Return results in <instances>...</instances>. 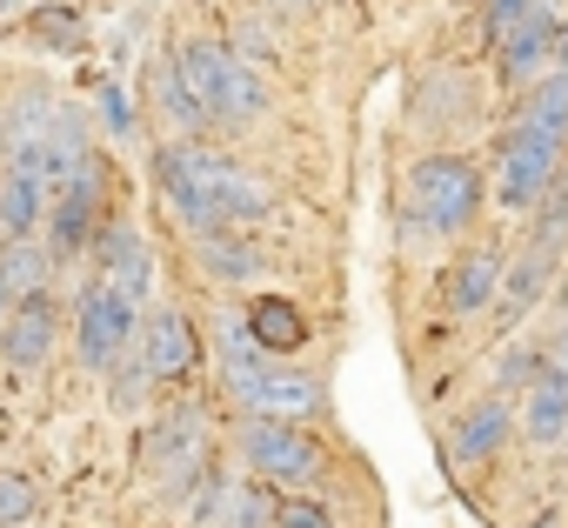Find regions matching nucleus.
Listing matches in <instances>:
<instances>
[{
	"label": "nucleus",
	"mask_w": 568,
	"mask_h": 528,
	"mask_svg": "<svg viewBox=\"0 0 568 528\" xmlns=\"http://www.w3.org/2000/svg\"><path fill=\"white\" fill-rule=\"evenodd\" d=\"M515 422H521V441L528 448H561L568 441V355L541 368V382L521 395Z\"/></svg>",
	"instance_id": "nucleus-13"
},
{
	"label": "nucleus",
	"mask_w": 568,
	"mask_h": 528,
	"mask_svg": "<svg viewBox=\"0 0 568 528\" xmlns=\"http://www.w3.org/2000/svg\"><path fill=\"white\" fill-rule=\"evenodd\" d=\"M541 368H548V355H541L535 342H521V348H508V355H501V375H495V395H515V388L528 395V388L541 382Z\"/></svg>",
	"instance_id": "nucleus-23"
},
{
	"label": "nucleus",
	"mask_w": 568,
	"mask_h": 528,
	"mask_svg": "<svg viewBox=\"0 0 568 528\" xmlns=\"http://www.w3.org/2000/svg\"><path fill=\"white\" fill-rule=\"evenodd\" d=\"M555 41H561V21H555V8H535L508 41H501V74L515 81V88H541L548 74V61H555Z\"/></svg>",
	"instance_id": "nucleus-14"
},
{
	"label": "nucleus",
	"mask_w": 568,
	"mask_h": 528,
	"mask_svg": "<svg viewBox=\"0 0 568 528\" xmlns=\"http://www.w3.org/2000/svg\"><path fill=\"white\" fill-rule=\"evenodd\" d=\"M34 34H41V41H54L61 54H74V48H88V28H81L74 14H61V8H48V14H34Z\"/></svg>",
	"instance_id": "nucleus-26"
},
{
	"label": "nucleus",
	"mask_w": 568,
	"mask_h": 528,
	"mask_svg": "<svg viewBox=\"0 0 568 528\" xmlns=\"http://www.w3.org/2000/svg\"><path fill=\"white\" fill-rule=\"evenodd\" d=\"M521 121H535V128H548V134H561V141H568V74H548L541 88H528Z\"/></svg>",
	"instance_id": "nucleus-22"
},
{
	"label": "nucleus",
	"mask_w": 568,
	"mask_h": 528,
	"mask_svg": "<svg viewBox=\"0 0 568 528\" xmlns=\"http://www.w3.org/2000/svg\"><path fill=\"white\" fill-rule=\"evenodd\" d=\"M561 154H568L561 134H548V128H535V121L515 114V128H508L501 148H495V201H501L508 214H535V207L555 194Z\"/></svg>",
	"instance_id": "nucleus-4"
},
{
	"label": "nucleus",
	"mask_w": 568,
	"mask_h": 528,
	"mask_svg": "<svg viewBox=\"0 0 568 528\" xmlns=\"http://www.w3.org/2000/svg\"><path fill=\"white\" fill-rule=\"evenodd\" d=\"M94 261H101V282H108L114 295H128L134 308L148 302V288H154V247L141 241V227L114 221V227L94 241Z\"/></svg>",
	"instance_id": "nucleus-11"
},
{
	"label": "nucleus",
	"mask_w": 568,
	"mask_h": 528,
	"mask_svg": "<svg viewBox=\"0 0 568 528\" xmlns=\"http://www.w3.org/2000/svg\"><path fill=\"white\" fill-rule=\"evenodd\" d=\"M14 308H21V302L8 295V282H0V342H8V328H14Z\"/></svg>",
	"instance_id": "nucleus-29"
},
{
	"label": "nucleus",
	"mask_w": 568,
	"mask_h": 528,
	"mask_svg": "<svg viewBox=\"0 0 568 528\" xmlns=\"http://www.w3.org/2000/svg\"><path fill=\"white\" fill-rule=\"evenodd\" d=\"M274 528H335V515H328L315 495H281V508H274Z\"/></svg>",
	"instance_id": "nucleus-25"
},
{
	"label": "nucleus",
	"mask_w": 568,
	"mask_h": 528,
	"mask_svg": "<svg viewBox=\"0 0 568 528\" xmlns=\"http://www.w3.org/2000/svg\"><path fill=\"white\" fill-rule=\"evenodd\" d=\"M194 254H201V275L207 282H221V288H241V282H254L267 261H261V247L241 234V227H221V234H201L194 241Z\"/></svg>",
	"instance_id": "nucleus-17"
},
{
	"label": "nucleus",
	"mask_w": 568,
	"mask_h": 528,
	"mask_svg": "<svg viewBox=\"0 0 568 528\" xmlns=\"http://www.w3.org/2000/svg\"><path fill=\"white\" fill-rule=\"evenodd\" d=\"M274 508H281V488L267 481H234L227 508H221V528H274Z\"/></svg>",
	"instance_id": "nucleus-20"
},
{
	"label": "nucleus",
	"mask_w": 568,
	"mask_h": 528,
	"mask_svg": "<svg viewBox=\"0 0 568 528\" xmlns=\"http://www.w3.org/2000/svg\"><path fill=\"white\" fill-rule=\"evenodd\" d=\"M141 335V308L128 302V295H114L101 275L81 288V302H74V342H81V362L88 368H114L121 355H128V342Z\"/></svg>",
	"instance_id": "nucleus-6"
},
{
	"label": "nucleus",
	"mask_w": 568,
	"mask_h": 528,
	"mask_svg": "<svg viewBox=\"0 0 568 528\" xmlns=\"http://www.w3.org/2000/svg\"><path fill=\"white\" fill-rule=\"evenodd\" d=\"M561 455H568V441H561Z\"/></svg>",
	"instance_id": "nucleus-33"
},
{
	"label": "nucleus",
	"mask_w": 568,
	"mask_h": 528,
	"mask_svg": "<svg viewBox=\"0 0 568 528\" xmlns=\"http://www.w3.org/2000/svg\"><path fill=\"white\" fill-rule=\"evenodd\" d=\"M141 368H148L154 382H187V375L201 368V335L187 328L181 308H154V315L141 322Z\"/></svg>",
	"instance_id": "nucleus-10"
},
{
	"label": "nucleus",
	"mask_w": 568,
	"mask_h": 528,
	"mask_svg": "<svg viewBox=\"0 0 568 528\" xmlns=\"http://www.w3.org/2000/svg\"><path fill=\"white\" fill-rule=\"evenodd\" d=\"M94 108H101V121H108L114 134H134V108H128V94H121L114 81H101V88H94Z\"/></svg>",
	"instance_id": "nucleus-27"
},
{
	"label": "nucleus",
	"mask_w": 568,
	"mask_h": 528,
	"mask_svg": "<svg viewBox=\"0 0 568 528\" xmlns=\"http://www.w3.org/2000/svg\"><path fill=\"white\" fill-rule=\"evenodd\" d=\"M254 422H295V428H308L322 408H328V388L315 382V375H302V368H267L254 388H247V402H241Z\"/></svg>",
	"instance_id": "nucleus-9"
},
{
	"label": "nucleus",
	"mask_w": 568,
	"mask_h": 528,
	"mask_svg": "<svg viewBox=\"0 0 568 528\" xmlns=\"http://www.w3.org/2000/svg\"><path fill=\"white\" fill-rule=\"evenodd\" d=\"M48 201H54V187H48L34 167H14V161H8V174H0V234H8V241H28V234L54 214Z\"/></svg>",
	"instance_id": "nucleus-16"
},
{
	"label": "nucleus",
	"mask_w": 568,
	"mask_h": 528,
	"mask_svg": "<svg viewBox=\"0 0 568 528\" xmlns=\"http://www.w3.org/2000/svg\"><path fill=\"white\" fill-rule=\"evenodd\" d=\"M555 61H561V74H568V21H561V41H555Z\"/></svg>",
	"instance_id": "nucleus-30"
},
{
	"label": "nucleus",
	"mask_w": 568,
	"mask_h": 528,
	"mask_svg": "<svg viewBox=\"0 0 568 528\" xmlns=\"http://www.w3.org/2000/svg\"><path fill=\"white\" fill-rule=\"evenodd\" d=\"M141 461H148L161 481H187V475H201V468H207V415H201L194 402L168 408V415L141 435Z\"/></svg>",
	"instance_id": "nucleus-7"
},
{
	"label": "nucleus",
	"mask_w": 568,
	"mask_h": 528,
	"mask_svg": "<svg viewBox=\"0 0 568 528\" xmlns=\"http://www.w3.org/2000/svg\"><path fill=\"white\" fill-rule=\"evenodd\" d=\"M174 68H181V81H187V94L201 101L207 121H221V128L261 121L267 88H261V74L247 68V54H234V48H221V41H181V48H174Z\"/></svg>",
	"instance_id": "nucleus-2"
},
{
	"label": "nucleus",
	"mask_w": 568,
	"mask_h": 528,
	"mask_svg": "<svg viewBox=\"0 0 568 528\" xmlns=\"http://www.w3.org/2000/svg\"><path fill=\"white\" fill-rule=\"evenodd\" d=\"M154 174H161V187H168V201H174V214H181V227H187L194 241H201V234H221V227H247V221H261V214L274 207L254 174H241L227 154H214V148H201V141L161 148Z\"/></svg>",
	"instance_id": "nucleus-1"
},
{
	"label": "nucleus",
	"mask_w": 568,
	"mask_h": 528,
	"mask_svg": "<svg viewBox=\"0 0 568 528\" xmlns=\"http://www.w3.org/2000/svg\"><path fill=\"white\" fill-rule=\"evenodd\" d=\"M515 528H568V508H555V501H541V508H528Z\"/></svg>",
	"instance_id": "nucleus-28"
},
{
	"label": "nucleus",
	"mask_w": 568,
	"mask_h": 528,
	"mask_svg": "<svg viewBox=\"0 0 568 528\" xmlns=\"http://www.w3.org/2000/svg\"><path fill=\"white\" fill-rule=\"evenodd\" d=\"M34 508H41L34 481H28V475H14V468H0V528H28V521H34Z\"/></svg>",
	"instance_id": "nucleus-24"
},
{
	"label": "nucleus",
	"mask_w": 568,
	"mask_h": 528,
	"mask_svg": "<svg viewBox=\"0 0 568 528\" xmlns=\"http://www.w3.org/2000/svg\"><path fill=\"white\" fill-rule=\"evenodd\" d=\"M154 94H161V114L174 121V128H207V114H201V101L187 94V81H181V68H174V54L154 68Z\"/></svg>",
	"instance_id": "nucleus-21"
},
{
	"label": "nucleus",
	"mask_w": 568,
	"mask_h": 528,
	"mask_svg": "<svg viewBox=\"0 0 568 528\" xmlns=\"http://www.w3.org/2000/svg\"><path fill=\"white\" fill-rule=\"evenodd\" d=\"M481 201H488V181H481V167H475L468 154H422V161L408 167V214H415V227H428V234H462V227H475Z\"/></svg>",
	"instance_id": "nucleus-3"
},
{
	"label": "nucleus",
	"mask_w": 568,
	"mask_h": 528,
	"mask_svg": "<svg viewBox=\"0 0 568 528\" xmlns=\"http://www.w3.org/2000/svg\"><path fill=\"white\" fill-rule=\"evenodd\" d=\"M288 8H315V0H288Z\"/></svg>",
	"instance_id": "nucleus-31"
},
{
	"label": "nucleus",
	"mask_w": 568,
	"mask_h": 528,
	"mask_svg": "<svg viewBox=\"0 0 568 528\" xmlns=\"http://www.w3.org/2000/svg\"><path fill=\"white\" fill-rule=\"evenodd\" d=\"M241 455L254 468V481L281 488V495H315L322 475H328V448L295 428V422H247L241 428Z\"/></svg>",
	"instance_id": "nucleus-5"
},
{
	"label": "nucleus",
	"mask_w": 568,
	"mask_h": 528,
	"mask_svg": "<svg viewBox=\"0 0 568 528\" xmlns=\"http://www.w3.org/2000/svg\"><path fill=\"white\" fill-rule=\"evenodd\" d=\"M0 148H8V128H0Z\"/></svg>",
	"instance_id": "nucleus-32"
},
{
	"label": "nucleus",
	"mask_w": 568,
	"mask_h": 528,
	"mask_svg": "<svg viewBox=\"0 0 568 528\" xmlns=\"http://www.w3.org/2000/svg\"><path fill=\"white\" fill-rule=\"evenodd\" d=\"M515 435H521V422H515L508 395H481V402H468V408L448 422V455H455L462 468H488Z\"/></svg>",
	"instance_id": "nucleus-8"
},
{
	"label": "nucleus",
	"mask_w": 568,
	"mask_h": 528,
	"mask_svg": "<svg viewBox=\"0 0 568 528\" xmlns=\"http://www.w3.org/2000/svg\"><path fill=\"white\" fill-rule=\"evenodd\" d=\"M48 275H54V247L48 241H8V254H0V282H8V295L14 302H28V295H48Z\"/></svg>",
	"instance_id": "nucleus-19"
},
{
	"label": "nucleus",
	"mask_w": 568,
	"mask_h": 528,
	"mask_svg": "<svg viewBox=\"0 0 568 528\" xmlns=\"http://www.w3.org/2000/svg\"><path fill=\"white\" fill-rule=\"evenodd\" d=\"M54 335H61V308H54V295H28V302L14 308L8 342H0V362H8V368H41L48 348H54Z\"/></svg>",
	"instance_id": "nucleus-15"
},
{
	"label": "nucleus",
	"mask_w": 568,
	"mask_h": 528,
	"mask_svg": "<svg viewBox=\"0 0 568 528\" xmlns=\"http://www.w3.org/2000/svg\"><path fill=\"white\" fill-rule=\"evenodd\" d=\"M247 335H254L267 355H295V348L308 342V315H302L288 295H261V302H247Z\"/></svg>",
	"instance_id": "nucleus-18"
},
{
	"label": "nucleus",
	"mask_w": 568,
	"mask_h": 528,
	"mask_svg": "<svg viewBox=\"0 0 568 528\" xmlns=\"http://www.w3.org/2000/svg\"><path fill=\"white\" fill-rule=\"evenodd\" d=\"M501 282H508V254H501V247H468V254L455 261V275H448V315H455V322L495 315Z\"/></svg>",
	"instance_id": "nucleus-12"
}]
</instances>
